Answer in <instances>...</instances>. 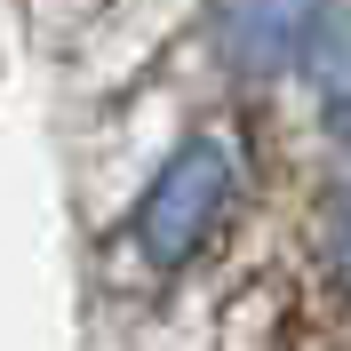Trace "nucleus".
Instances as JSON below:
<instances>
[{"label": "nucleus", "instance_id": "nucleus-1", "mask_svg": "<svg viewBox=\"0 0 351 351\" xmlns=\"http://www.w3.org/2000/svg\"><path fill=\"white\" fill-rule=\"evenodd\" d=\"M223 199H232V144H223V136H192V144L152 176V192L136 208V247H144V263L176 271L184 256H199V240H208L216 216H223Z\"/></svg>", "mask_w": 351, "mask_h": 351}, {"label": "nucleus", "instance_id": "nucleus-2", "mask_svg": "<svg viewBox=\"0 0 351 351\" xmlns=\"http://www.w3.org/2000/svg\"><path fill=\"white\" fill-rule=\"evenodd\" d=\"M295 40H304L295 32V0H232L223 8V48H232L240 72H280Z\"/></svg>", "mask_w": 351, "mask_h": 351}, {"label": "nucleus", "instance_id": "nucleus-3", "mask_svg": "<svg viewBox=\"0 0 351 351\" xmlns=\"http://www.w3.org/2000/svg\"><path fill=\"white\" fill-rule=\"evenodd\" d=\"M311 48H319V56H311V64H319V88H328L335 120H343V112H351V16H335Z\"/></svg>", "mask_w": 351, "mask_h": 351}, {"label": "nucleus", "instance_id": "nucleus-4", "mask_svg": "<svg viewBox=\"0 0 351 351\" xmlns=\"http://www.w3.org/2000/svg\"><path fill=\"white\" fill-rule=\"evenodd\" d=\"M343 280H351V199H343Z\"/></svg>", "mask_w": 351, "mask_h": 351}]
</instances>
